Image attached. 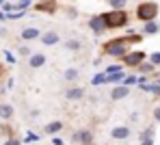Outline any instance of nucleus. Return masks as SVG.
Instances as JSON below:
<instances>
[{"mask_svg":"<svg viewBox=\"0 0 160 145\" xmlns=\"http://www.w3.org/2000/svg\"><path fill=\"white\" fill-rule=\"evenodd\" d=\"M149 61H152L154 65H160V52H152V54H149Z\"/></svg>","mask_w":160,"mask_h":145,"instance_id":"nucleus-26","label":"nucleus"},{"mask_svg":"<svg viewBox=\"0 0 160 145\" xmlns=\"http://www.w3.org/2000/svg\"><path fill=\"white\" fill-rule=\"evenodd\" d=\"M143 32H145V35H158L160 32V24L156 22V20H149V22H145Z\"/></svg>","mask_w":160,"mask_h":145,"instance_id":"nucleus-11","label":"nucleus"},{"mask_svg":"<svg viewBox=\"0 0 160 145\" xmlns=\"http://www.w3.org/2000/svg\"><path fill=\"white\" fill-rule=\"evenodd\" d=\"M136 67H138V72H141V74H152V72H154V67H156V65H154V63H152V61H149V63H145V61H143V63H138V65H136Z\"/></svg>","mask_w":160,"mask_h":145,"instance_id":"nucleus-16","label":"nucleus"},{"mask_svg":"<svg viewBox=\"0 0 160 145\" xmlns=\"http://www.w3.org/2000/svg\"><path fill=\"white\" fill-rule=\"evenodd\" d=\"M65 95H67V100H80L82 95H84V89L82 87H72L65 91Z\"/></svg>","mask_w":160,"mask_h":145,"instance_id":"nucleus-13","label":"nucleus"},{"mask_svg":"<svg viewBox=\"0 0 160 145\" xmlns=\"http://www.w3.org/2000/svg\"><path fill=\"white\" fill-rule=\"evenodd\" d=\"M126 2H128V0H108V4H110L112 9H126Z\"/></svg>","mask_w":160,"mask_h":145,"instance_id":"nucleus-22","label":"nucleus"},{"mask_svg":"<svg viewBox=\"0 0 160 145\" xmlns=\"http://www.w3.org/2000/svg\"><path fill=\"white\" fill-rule=\"evenodd\" d=\"M102 20H104L106 28H121L128 24V13H126V9H112L102 15Z\"/></svg>","mask_w":160,"mask_h":145,"instance_id":"nucleus-2","label":"nucleus"},{"mask_svg":"<svg viewBox=\"0 0 160 145\" xmlns=\"http://www.w3.org/2000/svg\"><path fill=\"white\" fill-rule=\"evenodd\" d=\"M4 57H7V61H9V63H13V61H15V57H13L11 52H4Z\"/></svg>","mask_w":160,"mask_h":145,"instance_id":"nucleus-30","label":"nucleus"},{"mask_svg":"<svg viewBox=\"0 0 160 145\" xmlns=\"http://www.w3.org/2000/svg\"><path fill=\"white\" fill-rule=\"evenodd\" d=\"M123 85H136V76H123Z\"/></svg>","mask_w":160,"mask_h":145,"instance_id":"nucleus-27","label":"nucleus"},{"mask_svg":"<svg viewBox=\"0 0 160 145\" xmlns=\"http://www.w3.org/2000/svg\"><path fill=\"white\" fill-rule=\"evenodd\" d=\"M106 74H117V72H123V65H119V63H115V65H106V69H104Z\"/></svg>","mask_w":160,"mask_h":145,"instance_id":"nucleus-20","label":"nucleus"},{"mask_svg":"<svg viewBox=\"0 0 160 145\" xmlns=\"http://www.w3.org/2000/svg\"><path fill=\"white\" fill-rule=\"evenodd\" d=\"M20 57H30V48L22 46V48H20Z\"/></svg>","mask_w":160,"mask_h":145,"instance_id":"nucleus-28","label":"nucleus"},{"mask_svg":"<svg viewBox=\"0 0 160 145\" xmlns=\"http://www.w3.org/2000/svg\"><path fill=\"white\" fill-rule=\"evenodd\" d=\"M136 18H138L141 22L156 20V18H158V4H156V2H152V0L141 2V4L136 7Z\"/></svg>","mask_w":160,"mask_h":145,"instance_id":"nucleus-3","label":"nucleus"},{"mask_svg":"<svg viewBox=\"0 0 160 145\" xmlns=\"http://www.w3.org/2000/svg\"><path fill=\"white\" fill-rule=\"evenodd\" d=\"M72 141L78 143V145H89L91 141H93V134H91L89 130H78V132L72 134Z\"/></svg>","mask_w":160,"mask_h":145,"instance_id":"nucleus-5","label":"nucleus"},{"mask_svg":"<svg viewBox=\"0 0 160 145\" xmlns=\"http://www.w3.org/2000/svg\"><path fill=\"white\" fill-rule=\"evenodd\" d=\"M128 95H130L128 85H117V87L110 91V98H112V100H123V98H128Z\"/></svg>","mask_w":160,"mask_h":145,"instance_id":"nucleus-8","label":"nucleus"},{"mask_svg":"<svg viewBox=\"0 0 160 145\" xmlns=\"http://www.w3.org/2000/svg\"><path fill=\"white\" fill-rule=\"evenodd\" d=\"M123 72H117V74H106V82L108 85H117V82H123Z\"/></svg>","mask_w":160,"mask_h":145,"instance_id":"nucleus-14","label":"nucleus"},{"mask_svg":"<svg viewBox=\"0 0 160 145\" xmlns=\"http://www.w3.org/2000/svg\"><path fill=\"white\" fill-rule=\"evenodd\" d=\"M102 82H106V72L95 74V76H93V80H91V85H102Z\"/></svg>","mask_w":160,"mask_h":145,"instance_id":"nucleus-19","label":"nucleus"},{"mask_svg":"<svg viewBox=\"0 0 160 145\" xmlns=\"http://www.w3.org/2000/svg\"><path fill=\"white\" fill-rule=\"evenodd\" d=\"M145 57H147V52H143V50H134V52H126L121 58H123V65H126V67H136L138 63L145 61Z\"/></svg>","mask_w":160,"mask_h":145,"instance_id":"nucleus-4","label":"nucleus"},{"mask_svg":"<svg viewBox=\"0 0 160 145\" xmlns=\"http://www.w3.org/2000/svg\"><path fill=\"white\" fill-rule=\"evenodd\" d=\"M143 37L141 35H128V37H115L104 43V54L106 57H115V58H121L126 52H128V46L130 43H138Z\"/></svg>","mask_w":160,"mask_h":145,"instance_id":"nucleus-1","label":"nucleus"},{"mask_svg":"<svg viewBox=\"0 0 160 145\" xmlns=\"http://www.w3.org/2000/svg\"><path fill=\"white\" fill-rule=\"evenodd\" d=\"M13 117V108L9 104H0V119H11Z\"/></svg>","mask_w":160,"mask_h":145,"instance_id":"nucleus-15","label":"nucleus"},{"mask_svg":"<svg viewBox=\"0 0 160 145\" xmlns=\"http://www.w3.org/2000/svg\"><path fill=\"white\" fill-rule=\"evenodd\" d=\"M154 117H156V121H160V106L156 108V111H154Z\"/></svg>","mask_w":160,"mask_h":145,"instance_id":"nucleus-32","label":"nucleus"},{"mask_svg":"<svg viewBox=\"0 0 160 145\" xmlns=\"http://www.w3.org/2000/svg\"><path fill=\"white\" fill-rule=\"evenodd\" d=\"M32 141H39V134H35V132H28L26 139H24L22 143H32Z\"/></svg>","mask_w":160,"mask_h":145,"instance_id":"nucleus-25","label":"nucleus"},{"mask_svg":"<svg viewBox=\"0 0 160 145\" xmlns=\"http://www.w3.org/2000/svg\"><path fill=\"white\" fill-rule=\"evenodd\" d=\"M61 128H63V123H61V121H52V123H48V126H46V132H48V134H54V132H58Z\"/></svg>","mask_w":160,"mask_h":145,"instance_id":"nucleus-17","label":"nucleus"},{"mask_svg":"<svg viewBox=\"0 0 160 145\" xmlns=\"http://www.w3.org/2000/svg\"><path fill=\"white\" fill-rule=\"evenodd\" d=\"M28 63H30V67H41L43 63H46V54H41V52H37V54H30V58H28Z\"/></svg>","mask_w":160,"mask_h":145,"instance_id":"nucleus-12","label":"nucleus"},{"mask_svg":"<svg viewBox=\"0 0 160 145\" xmlns=\"http://www.w3.org/2000/svg\"><path fill=\"white\" fill-rule=\"evenodd\" d=\"M37 9H39V11H54V9H56V4H54L52 0H46V2L37 4Z\"/></svg>","mask_w":160,"mask_h":145,"instance_id":"nucleus-18","label":"nucleus"},{"mask_svg":"<svg viewBox=\"0 0 160 145\" xmlns=\"http://www.w3.org/2000/svg\"><path fill=\"white\" fill-rule=\"evenodd\" d=\"M52 143H54V145H63V139H58V137H54V139H52Z\"/></svg>","mask_w":160,"mask_h":145,"instance_id":"nucleus-31","label":"nucleus"},{"mask_svg":"<svg viewBox=\"0 0 160 145\" xmlns=\"http://www.w3.org/2000/svg\"><path fill=\"white\" fill-rule=\"evenodd\" d=\"M39 39H41V43H43V46H56V43H58V35H56L54 30H50V32H43Z\"/></svg>","mask_w":160,"mask_h":145,"instance_id":"nucleus-9","label":"nucleus"},{"mask_svg":"<svg viewBox=\"0 0 160 145\" xmlns=\"http://www.w3.org/2000/svg\"><path fill=\"white\" fill-rule=\"evenodd\" d=\"M78 78V69H67L65 72V80H76Z\"/></svg>","mask_w":160,"mask_h":145,"instance_id":"nucleus-24","label":"nucleus"},{"mask_svg":"<svg viewBox=\"0 0 160 145\" xmlns=\"http://www.w3.org/2000/svg\"><path fill=\"white\" fill-rule=\"evenodd\" d=\"M110 137H112L115 141H126V139L130 137V128H128V126H117V128L110 130Z\"/></svg>","mask_w":160,"mask_h":145,"instance_id":"nucleus-7","label":"nucleus"},{"mask_svg":"<svg viewBox=\"0 0 160 145\" xmlns=\"http://www.w3.org/2000/svg\"><path fill=\"white\" fill-rule=\"evenodd\" d=\"M65 48H67V50H80V41L69 39V41H65Z\"/></svg>","mask_w":160,"mask_h":145,"instance_id":"nucleus-23","label":"nucleus"},{"mask_svg":"<svg viewBox=\"0 0 160 145\" xmlns=\"http://www.w3.org/2000/svg\"><path fill=\"white\" fill-rule=\"evenodd\" d=\"M20 143H22L20 139H7V141H4L2 145H20Z\"/></svg>","mask_w":160,"mask_h":145,"instance_id":"nucleus-29","label":"nucleus"},{"mask_svg":"<svg viewBox=\"0 0 160 145\" xmlns=\"http://www.w3.org/2000/svg\"><path fill=\"white\" fill-rule=\"evenodd\" d=\"M89 28L93 30L95 35H102V32L106 30V24H104V20H102V15H93V18L89 20Z\"/></svg>","mask_w":160,"mask_h":145,"instance_id":"nucleus-6","label":"nucleus"},{"mask_svg":"<svg viewBox=\"0 0 160 145\" xmlns=\"http://www.w3.org/2000/svg\"><path fill=\"white\" fill-rule=\"evenodd\" d=\"M138 145H154V134H141V143Z\"/></svg>","mask_w":160,"mask_h":145,"instance_id":"nucleus-21","label":"nucleus"},{"mask_svg":"<svg viewBox=\"0 0 160 145\" xmlns=\"http://www.w3.org/2000/svg\"><path fill=\"white\" fill-rule=\"evenodd\" d=\"M22 39H26V41H32V39H39L41 37V32H39V28H32V26H28V28L22 30V35H20Z\"/></svg>","mask_w":160,"mask_h":145,"instance_id":"nucleus-10","label":"nucleus"}]
</instances>
